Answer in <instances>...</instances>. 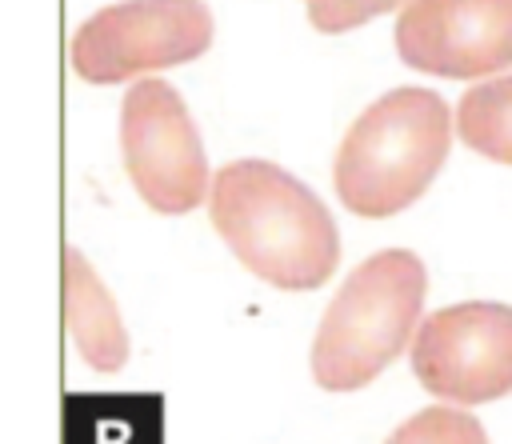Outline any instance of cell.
<instances>
[{
    "instance_id": "cell-1",
    "label": "cell",
    "mask_w": 512,
    "mask_h": 444,
    "mask_svg": "<svg viewBox=\"0 0 512 444\" xmlns=\"http://www.w3.org/2000/svg\"><path fill=\"white\" fill-rule=\"evenodd\" d=\"M208 216L232 256L272 288L312 292L340 264L328 208L272 160L224 164L208 184Z\"/></svg>"
},
{
    "instance_id": "cell-2",
    "label": "cell",
    "mask_w": 512,
    "mask_h": 444,
    "mask_svg": "<svg viewBox=\"0 0 512 444\" xmlns=\"http://www.w3.org/2000/svg\"><path fill=\"white\" fill-rule=\"evenodd\" d=\"M452 120L432 88H392L344 132L332 164L336 196L364 220L416 204L448 160Z\"/></svg>"
},
{
    "instance_id": "cell-3",
    "label": "cell",
    "mask_w": 512,
    "mask_h": 444,
    "mask_svg": "<svg viewBox=\"0 0 512 444\" xmlns=\"http://www.w3.org/2000/svg\"><path fill=\"white\" fill-rule=\"evenodd\" d=\"M424 292V260L408 248H384L356 264L316 328V384L324 392H356L372 384L412 340Z\"/></svg>"
},
{
    "instance_id": "cell-4",
    "label": "cell",
    "mask_w": 512,
    "mask_h": 444,
    "mask_svg": "<svg viewBox=\"0 0 512 444\" xmlns=\"http://www.w3.org/2000/svg\"><path fill=\"white\" fill-rule=\"evenodd\" d=\"M212 44L204 0H120L92 12L72 36V72L88 84H124L128 76L176 68Z\"/></svg>"
},
{
    "instance_id": "cell-5",
    "label": "cell",
    "mask_w": 512,
    "mask_h": 444,
    "mask_svg": "<svg viewBox=\"0 0 512 444\" xmlns=\"http://www.w3.org/2000/svg\"><path fill=\"white\" fill-rule=\"evenodd\" d=\"M120 152L152 212L184 216L208 196V156L184 96L168 80H136L120 104Z\"/></svg>"
},
{
    "instance_id": "cell-6",
    "label": "cell",
    "mask_w": 512,
    "mask_h": 444,
    "mask_svg": "<svg viewBox=\"0 0 512 444\" xmlns=\"http://www.w3.org/2000/svg\"><path fill=\"white\" fill-rule=\"evenodd\" d=\"M416 380L452 404H488L512 392V308L464 300L432 312L412 340Z\"/></svg>"
},
{
    "instance_id": "cell-7",
    "label": "cell",
    "mask_w": 512,
    "mask_h": 444,
    "mask_svg": "<svg viewBox=\"0 0 512 444\" xmlns=\"http://www.w3.org/2000/svg\"><path fill=\"white\" fill-rule=\"evenodd\" d=\"M396 52L428 76H492L512 64V0H408L396 20Z\"/></svg>"
},
{
    "instance_id": "cell-8",
    "label": "cell",
    "mask_w": 512,
    "mask_h": 444,
    "mask_svg": "<svg viewBox=\"0 0 512 444\" xmlns=\"http://www.w3.org/2000/svg\"><path fill=\"white\" fill-rule=\"evenodd\" d=\"M68 328L80 356L96 372H116L128 360V336L120 328L116 304L76 248H68Z\"/></svg>"
},
{
    "instance_id": "cell-9",
    "label": "cell",
    "mask_w": 512,
    "mask_h": 444,
    "mask_svg": "<svg viewBox=\"0 0 512 444\" xmlns=\"http://www.w3.org/2000/svg\"><path fill=\"white\" fill-rule=\"evenodd\" d=\"M456 132L472 152L512 164V76L468 88L456 108Z\"/></svg>"
},
{
    "instance_id": "cell-10",
    "label": "cell",
    "mask_w": 512,
    "mask_h": 444,
    "mask_svg": "<svg viewBox=\"0 0 512 444\" xmlns=\"http://www.w3.org/2000/svg\"><path fill=\"white\" fill-rule=\"evenodd\" d=\"M400 0H308V20L320 32H352L384 12H392Z\"/></svg>"
},
{
    "instance_id": "cell-11",
    "label": "cell",
    "mask_w": 512,
    "mask_h": 444,
    "mask_svg": "<svg viewBox=\"0 0 512 444\" xmlns=\"http://www.w3.org/2000/svg\"><path fill=\"white\" fill-rule=\"evenodd\" d=\"M396 440H484V428L464 412L428 408V412H416V420L404 424Z\"/></svg>"
}]
</instances>
